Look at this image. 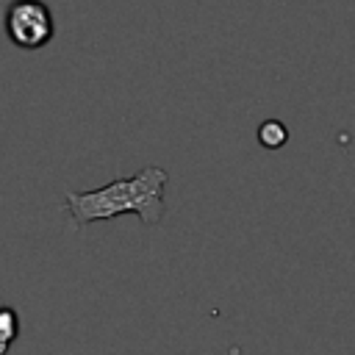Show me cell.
Returning a JSON list of instances; mask_svg holds the SVG:
<instances>
[{"label": "cell", "mask_w": 355, "mask_h": 355, "mask_svg": "<svg viewBox=\"0 0 355 355\" xmlns=\"http://www.w3.org/2000/svg\"><path fill=\"white\" fill-rule=\"evenodd\" d=\"M166 169L164 166H144L130 178H116L100 189L89 191H67L64 211L75 227L89 222L114 219L122 214H136L147 227L158 225L166 214Z\"/></svg>", "instance_id": "obj_1"}, {"label": "cell", "mask_w": 355, "mask_h": 355, "mask_svg": "<svg viewBox=\"0 0 355 355\" xmlns=\"http://www.w3.org/2000/svg\"><path fill=\"white\" fill-rule=\"evenodd\" d=\"M258 141H261V147H266V150H280V147L288 141V128H286L280 119H266V122H261V128H258Z\"/></svg>", "instance_id": "obj_4"}, {"label": "cell", "mask_w": 355, "mask_h": 355, "mask_svg": "<svg viewBox=\"0 0 355 355\" xmlns=\"http://www.w3.org/2000/svg\"><path fill=\"white\" fill-rule=\"evenodd\" d=\"M6 33L22 50H39L53 39V14L42 0H14L6 8Z\"/></svg>", "instance_id": "obj_2"}, {"label": "cell", "mask_w": 355, "mask_h": 355, "mask_svg": "<svg viewBox=\"0 0 355 355\" xmlns=\"http://www.w3.org/2000/svg\"><path fill=\"white\" fill-rule=\"evenodd\" d=\"M19 327H22V322H19V313H17L11 305L0 308V352H3V355H6V352L11 349V344L17 341V336H19Z\"/></svg>", "instance_id": "obj_3"}]
</instances>
